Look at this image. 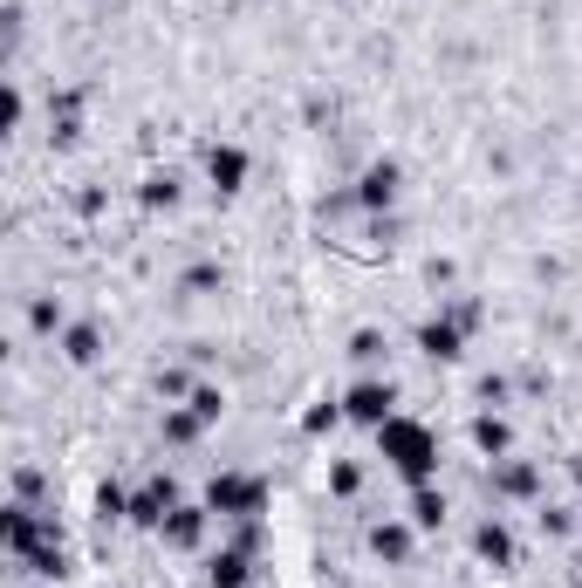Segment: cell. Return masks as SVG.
I'll return each instance as SVG.
<instances>
[{"mask_svg": "<svg viewBox=\"0 0 582 588\" xmlns=\"http://www.w3.org/2000/svg\"><path fill=\"white\" fill-rule=\"evenodd\" d=\"M377 452H384V466H391L397 479H412V485H432V472H439V439H432L418 418L377 424Z\"/></svg>", "mask_w": 582, "mask_h": 588, "instance_id": "6da1fadb", "label": "cell"}, {"mask_svg": "<svg viewBox=\"0 0 582 588\" xmlns=\"http://www.w3.org/2000/svg\"><path fill=\"white\" fill-rule=\"evenodd\" d=\"M261 506H268V485H261V479H247V472H213L206 514H219V520H261Z\"/></svg>", "mask_w": 582, "mask_h": 588, "instance_id": "7a4b0ae2", "label": "cell"}, {"mask_svg": "<svg viewBox=\"0 0 582 588\" xmlns=\"http://www.w3.org/2000/svg\"><path fill=\"white\" fill-rule=\"evenodd\" d=\"M391 404H397V391H391V383H377V376H370V383H357V391L343 397V411L357 418V424H370V431H377V424H391V418H397Z\"/></svg>", "mask_w": 582, "mask_h": 588, "instance_id": "3957f363", "label": "cell"}, {"mask_svg": "<svg viewBox=\"0 0 582 588\" xmlns=\"http://www.w3.org/2000/svg\"><path fill=\"white\" fill-rule=\"evenodd\" d=\"M48 541H62V533H56V520L28 514V506H14V514H8V548H14L21 561H28L35 548H48Z\"/></svg>", "mask_w": 582, "mask_h": 588, "instance_id": "277c9868", "label": "cell"}, {"mask_svg": "<svg viewBox=\"0 0 582 588\" xmlns=\"http://www.w3.org/2000/svg\"><path fill=\"white\" fill-rule=\"evenodd\" d=\"M171 506H179V485H171V479H151L144 493H131V520H138V527H165Z\"/></svg>", "mask_w": 582, "mask_h": 588, "instance_id": "5b68a950", "label": "cell"}, {"mask_svg": "<svg viewBox=\"0 0 582 588\" xmlns=\"http://www.w3.org/2000/svg\"><path fill=\"white\" fill-rule=\"evenodd\" d=\"M473 554L487 561V568H514V533L500 527V520H479L473 527Z\"/></svg>", "mask_w": 582, "mask_h": 588, "instance_id": "8992f818", "label": "cell"}, {"mask_svg": "<svg viewBox=\"0 0 582 588\" xmlns=\"http://www.w3.org/2000/svg\"><path fill=\"white\" fill-rule=\"evenodd\" d=\"M158 533H165L171 548H199V541H206V506H171Z\"/></svg>", "mask_w": 582, "mask_h": 588, "instance_id": "52a82bcc", "label": "cell"}, {"mask_svg": "<svg viewBox=\"0 0 582 588\" xmlns=\"http://www.w3.org/2000/svg\"><path fill=\"white\" fill-rule=\"evenodd\" d=\"M397 199V165H370L364 178H357V206H370V213H384Z\"/></svg>", "mask_w": 582, "mask_h": 588, "instance_id": "ba28073f", "label": "cell"}, {"mask_svg": "<svg viewBox=\"0 0 582 588\" xmlns=\"http://www.w3.org/2000/svg\"><path fill=\"white\" fill-rule=\"evenodd\" d=\"M460 336H466V328L446 315V322H425V328H418V349L432 356V363H452V356H460Z\"/></svg>", "mask_w": 582, "mask_h": 588, "instance_id": "9c48e42d", "label": "cell"}, {"mask_svg": "<svg viewBox=\"0 0 582 588\" xmlns=\"http://www.w3.org/2000/svg\"><path fill=\"white\" fill-rule=\"evenodd\" d=\"M206 178H213L219 192H240V178H247V151H240V144H219L213 158H206Z\"/></svg>", "mask_w": 582, "mask_h": 588, "instance_id": "30bf717a", "label": "cell"}, {"mask_svg": "<svg viewBox=\"0 0 582 588\" xmlns=\"http://www.w3.org/2000/svg\"><path fill=\"white\" fill-rule=\"evenodd\" d=\"M494 485H500L508 500H535V493H542V472H535V466H521V458H508V466L494 472Z\"/></svg>", "mask_w": 582, "mask_h": 588, "instance_id": "8fae6325", "label": "cell"}, {"mask_svg": "<svg viewBox=\"0 0 582 588\" xmlns=\"http://www.w3.org/2000/svg\"><path fill=\"white\" fill-rule=\"evenodd\" d=\"M473 445L487 452V458H500V452L514 445V431H508V418H494V411H487V418H473Z\"/></svg>", "mask_w": 582, "mask_h": 588, "instance_id": "7c38bea8", "label": "cell"}, {"mask_svg": "<svg viewBox=\"0 0 582 588\" xmlns=\"http://www.w3.org/2000/svg\"><path fill=\"white\" fill-rule=\"evenodd\" d=\"M247 575H254V554H240V548H226L213 561V588H247Z\"/></svg>", "mask_w": 582, "mask_h": 588, "instance_id": "4fadbf2b", "label": "cell"}, {"mask_svg": "<svg viewBox=\"0 0 582 588\" xmlns=\"http://www.w3.org/2000/svg\"><path fill=\"white\" fill-rule=\"evenodd\" d=\"M370 548L384 554V561H404V554H412V527H397V520H384V527H370Z\"/></svg>", "mask_w": 582, "mask_h": 588, "instance_id": "5bb4252c", "label": "cell"}, {"mask_svg": "<svg viewBox=\"0 0 582 588\" xmlns=\"http://www.w3.org/2000/svg\"><path fill=\"white\" fill-rule=\"evenodd\" d=\"M96 349H104V343H96L90 322H75L69 336H62V356H69V363H96Z\"/></svg>", "mask_w": 582, "mask_h": 588, "instance_id": "9a60e30c", "label": "cell"}, {"mask_svg": "<svg viewBox=\"0 0 582 588\" xmlns=\"http://www.w3.org/2000/svg\"><path fill=\"white\" fill-rule=\"evenodd\" d=\"M439 520H446V500L432 485H412V527H439Z\"/></svg>", "mask_w": 582, "mask_h": 588, "instance_id": "2e32d148", "label": "cell"}, {"mask_svg": "<svg viewBox=\"0 0 582 588\" xmlns=\"http://www.w3.org/2000/svg\"><path fill=\"white\" fill-rule=\"evenodd\" d=\"M28 568H35L41 581H62V575H69V554H62V541H48V548H35V554H28Z\"/></svg>", "mask_w": 582, "mask_h": 588, "instance_id": "e0dca14e", "label": "cell"}, {"mask_svg": "<svg viewBox=\"0 0 582 588\" xmlns=\"http://www.w3.org/2000/svg\"><path fill=\"white\" fill-rule=\"evenodd\" d=\"M199 431H206V418H199L192 404H186V411H171V418H165V439H171V445H192Z\"/></svg>", "mask_w": 582, "mask_h": 588, "instance_id": "ac0fdd59", "label": "cell"}, {"mask_svg": "<svg viewBox=\"0 0 582 588\" xmlns=\"http://www.w3.org/2000/svg\"><path fill=\"white\" fill-rule=\"evenodd\" d=\"M96 514H104V520H131V493H123V485H96Z\"/></svg>", "mask_w": 582, "mask_h": 588, "instance_id": "d6986e66", "label": "cell"}, {"mask_svg": "<svg viewBox=\"0 0 582 588\" xmlns=\"http://www.w3.org/2000/svg\"><path fill=\"white\" fill-rule=\"evenodd\" d=\"M144 206H179V178H171V171H151V178H144Z\"/></svg>", "mask_w": 582, "mask_h": 588, "instance_id": "ffe728a7", "label": "cell"}, {"mask_svg": "<svg viewBox=\"0 0 582 588\" xmlns=\"http://www.w3.org/2000/svg\"><path fill=\"white\" fill-rule=\"evenodd\" d=\"M329 485H336V493L349 500V493H357V485H364V472L349 466V458H336V466H329Z\"/></svg>", "mask_w": 582, "mask_h": 588, "instance_id": "44dd1931", "label": "cell"}, {"mask_svg": "<svg viewBox=\"0 0 582 588\" xmlns=\"http://www.w3.org/2000/svg\"><path fill=\"white\" fill-rule=\"evenodd\" d=\"M336 418H349V411H343V404H316V411H309V418H301V431H336Z\"/></svg>", "mask_w": 582, "mask_h": 588, "instance_id": "7402d4cb", "label": "cell"}, {"mask_svg": "<svg viewBox=\"0 0 582 588\" xmlns=\"http://www.w3.org/2000/svg\"><path fill=\"white\" fill-rule=\"evenodd\" d=\"M219 404H226V397L213 391V383H199V391H192V411H199V418H206V424L219 418Z\"/></svg>", "mask_w": 582, "mask_h": 588, "instance_id": "603a6c76", "label": "cell"}, {"mask_svg": "<svg viewBox=\"0 0 582 588\" xmlns=\"http://www.w3.org/2000/svg\"><path fill=\"white\" fill-rule=\"evenodd\" d=\"M349 356H357V363H377V356H384V336H377V328H364V336L349 343Z\"/></svg>", "mask_w": 582, "mask_h": 588, "instance_id": "cb8c5ba5", "label": "cell"}, {"mask_svg": "<svg viewBox=\"0 0 582 588\" xmlns=\"http://www.w3.org/2000/svg\"><path fill=\"white\" fill-rule=\"evenodd\" d=\"M234 548H240V554H261V520H240V533H234Z\"/></svg>", "mask_w": 582, "mask_h": 588, "instance_id": "d4e9b609", "label": "cell"}, {"mask_svg": "<svg viewBox=\"0 0 582 588\" xmlns=\"http://www.w3.org/2000/svg\"><path fill=\"white\" fill-rule=\"evenodd\" d=\"M186 288H192V295H206V288H219V267H192V274H186Z\"/></svg>", "mask_w": 582, "mask_h": 588, "instance_id": "484cf974", "label": "cell"}, {"mask_svg": "<svg viewBox=\"0 0 582 588\" xmlns=\"http://www.w3.org/2000/svg\"><path fill=\"white\" fill-rule=\"evenodd\" d=\"M14 493H21V500H35V493H41V472L21 466V472H14Z\"/></svg>", "mask_w": 582, "mask_h": 588, "instance_id": "4316f807", "label": "cell"}, {"mask_svg": "<svg viewBox=\"0 0 582 588\" xmlns=\"http://www.w3.org/2000/svg\"><path fill=\"white\" fill-rule=\"evenodd\" d=\"M569 472H575V485H582V458H575V466H569Z\"/></svg>", "mask_w": 582, "mask_h": 588, "instance_id": "83f0119b", "label": "cell"}, {"mask_svg": "<svg viewBox=\"0 0 582 588\" xmlns=\"http://www.w3.org/2000/svg\"><path fill=\"white\" fill-rule=\"evenodd\" d=\"M575 568H582V561H575Z\"/></svg>", "mask_w": 582, "mask_h": 588, "instance_id": "f1b7e54d", "label": "cell"}]
</instances>
